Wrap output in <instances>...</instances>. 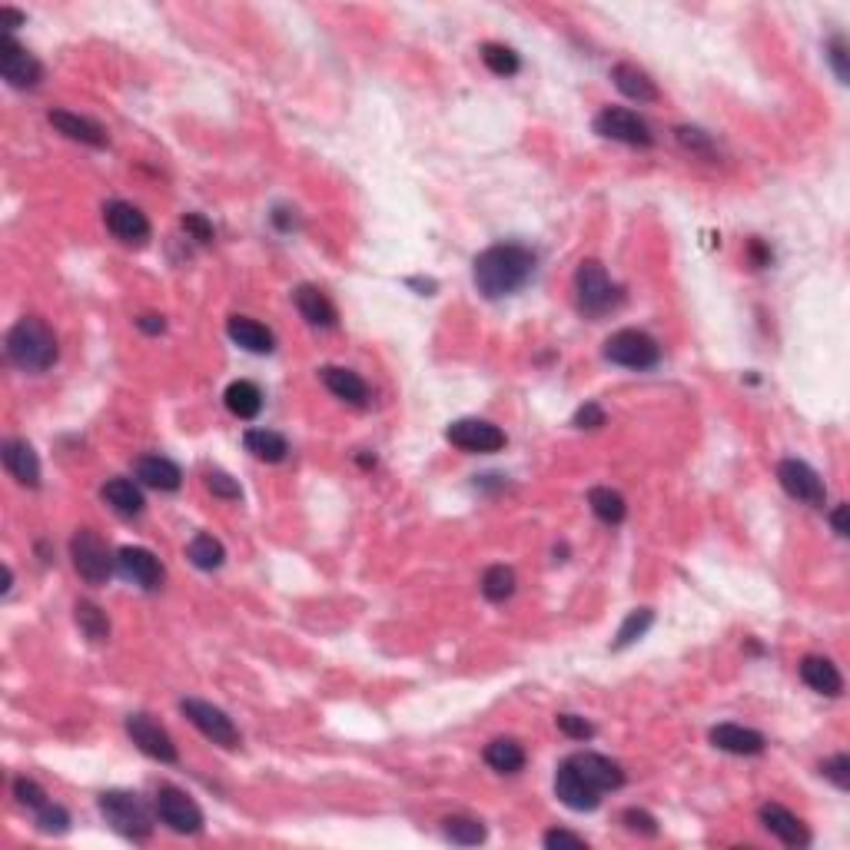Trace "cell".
I'll list each match as a JSON object with an SVG mask.
<instances>
[{
  "instance_id": "48",
  "label": "cell",
  "mask_w": 850,
  "mask_h": 850,
  "mask_svg": "<svg viewBox=\"0 0 850 850\" xmlns=\"http://www.w3.org/2000/svg\"><path fill=\"white\" fill-rule=\"evenodd\" d=\"M183 230L193 236L196 243H213V223L200 213H186L183 216Z\"/></svg>"
},
{
  "instance_id": "44",
  "label": "cell",
  "mask_w": 850,
  "mask_h": 850,
  "mask_svg": "<svg viewBox=\"0 0 850 850\" xmlns=\"http://www.w3.org/2000/svg\"><path fill=\"white\" fill-rule=\"evenodd\" d=\"M14 797L24 807H34V811H40V807L47 804V791L37 781H30V777H17V781H14Z\"/></svg>"
},
{
  "instance_id": "25",
  "label": "cell",
  "mask_w": 850,
  "mask_h": 850,
  "mask_svg": "<svg viewBox=\"0 0 850 850\" xmlns=\"http://www.w3.org/2000/svg\"><path fill=\"white\" fill-rule=\"evenodd\" d=\"M611 80H615V87L625 93L628 100H638V103H658L661 100L658 84L638 64H615Z\"/></svg>"
},
{
  "instance_id": "5",
  "label": "cell",
  "mask_w": 850,
  "mask_h": 850,
  "mask_svg": "<svg viewBox=\"0 0 850 850\" xmlns=\"http://www.w3.org/2000/svg\"><path fill=\"white\" fill-rule=\"evenodd\" d=\"M605 359L625 369H655L661 359L658 339H651L641 329H618L615 336L605 339Z\"/></svg>"
},
{
  "instance_id": "34",
  "label": "cell",
  "mask_w": 850,
  "mask_h": 850,
  "mask_svg": "<svg viewBox=\"0 0 850 850\" xmlns=\"http://www.w3.org/2000/svg\"><path fill=\"white\" fill-rule=\"evenodd\" d=\"M74 615H77L80 631H84L93 645H103V641L110 638V621H107V615H103L97 605H93V601H77Z\"/></svg>"
},
{
  "instance_id": "51",
  "label": "cell",
  "mask_w": 850,
  "mask_h": 850,
  "mask_svg": "<svg viewBox=\"0 0 850 850\" xmlns=\"http://www.w3.org/2000/svg\"><path fill=\"white\" fill-rule=\"evenodd\" d=\"M831 525H834V532L841 535V538H847V535H850V525H847V505H837V509L831 512Z\"/></svg>"
},
{
  "instance_id": "30",
  "label": "cell",
  "mask_w": 850,
  "mask_h": 850,
  "mask_svg": "<svg viewBox=\"0 0 850 850\" xmlns=\"http://www.w3.org/2000/svg\"><path fill=\"white\" fill-rule=\"evenodd\" d=\"M103 502H107L117 515H127V518L140 515L143 505H147L143 502V492L130 479H110L103 485Z\"/></svg>"
},
{
  "instance_id": "2",
  "label": "cell",
  "mask_w": 850,
  "mask_h": 850,
  "mask_svg": "<svg viewBox=\"0 0 850 850\" xmlns=\"http://www.w3.org/2000/svg\"><path fill=\"white\" fill-rule=\"evenodd\" d=\"M57 336L44 319L24 316L7 333V359L24 372H47L57 362Z\"/></svg>"
},
{
  "instance_id": "13",
  "label": "cell",
  "mask_w": 850,
  "mask_h": 850,
  "mask_svg": "<svg viewBox=\"0 0 850 850\" xmlns=\"http://www.w3.org/2000/svg\"><path fill=\"white\" fill-rule=\"evenodd\" d=\"M127 734H130V741L137 744L143 754H147V758L163 761V764L180 761L173 738L160 728L157 721L150 718V714H130V718H127Z\"/></svg>"
},
{
  "instance_id": "15",
  "label": "cell",
  "mask_w": 850,
  "mask_h": 850,
  "mask_svg": "<svg viewBox=\"0 0 850 850\" xmlns=\"http://www.w3.org/2000/svg\"><path fill=\"white\" fill-rule=\"evenodd\" d=\"M117 568L120 575L127 578V582L147 588V592H153V588L163 585V565L160 558L150 552V548H137V545H127L117 552Z\"/></svg>"
},
{
  "instance_id": "33",
  "label": "cell",
  "mask_w": 850,
  "mask_h": 850,
  "mask_svg": "<svg viewBox=\"0 0 850 850\" xmlns=\"http://www.w3.org/2000/svg\"><path fill=\"white\" fill-rule=\"evenodd\" d=\"M588 505H592V512L605 525H621V522H625V515H628L625 499H621L615 489H605V485H598V489L588 492Z\"/></svg>"
},
{
  "instance_id": "19",
  "label": "cell",
  "mask_w": 850,
  "mask_h": 850,
  "mask_svg": "<svg viewBox=\"0 0 850 850\" xmlns=\"http://www.w3.org/2000/svg\"><path fill=\"white\" fill-rule=\"evenodd\" d=\"M0 459H4V469L14 475L20 485H27V489H37L40 485V459L30 442L7 439L0 445Z\"/></svg>"
},
{
  "instance_id": "23",
  "label": "cell",
  "mask_w": 850,
  "mask_h": 850,
  "mask_svg": "<svg viewBox=\"0 0 850 850\" xmlns=\"http://www.w3.org/2000/svg\"><path fill=\"white\" fill-rule=\"evenodd\" d=\"M293 303L299 309V316H303L309 326H319V329L336 326V306L329 303V296L319 286H309V283L299 286L293 293Z\"/></svg>"
},
{
  "instance_id": "24",
  "label": "cell",
  "mask_w": 850,
  "mask_h": 850,
  "mask_svg": "<svg viewBox=\"0 0 850 850\" xmlns=\"http://www.w3.org/2000/svg\"><path fill=\"white\" fill-rule=\"evenodd\" d=\"M801 678L811 691L817 694H827V698H837L844 691V678L841 671L831 658H817V655H807L801 661Z\"/></svg>"
},
{
  "instance_id": "43",
  "label": "cell",
  "mask_w": 850,
  "mask_h": 850,
  "mask_svg": "<svg viewBox=\"0 0 850 850\" xmlns=\"http://www.w3.org/2000/svg\"><path fill=\"white\" fill-rule=\"evenodd\" d=\"M821 774L837 787V791H847L850 787V758L847 754H834V758H827L821 764Z\"/></svg>"
},
{
  "instance_id": "27",
  "label": "cell",
  "mask_w": 850,
  "mask_h": 850,
  "mask_svg": "<svg viewBox=\"0 0 850 850\" xmlns=\"http://www.w3.org/2000/svg\"><path fill=\"white\" fill-rule=\"evenodd\" d=\"M323 386L333 392L336 399L349 402V406H366L369 399V389L352 369H342V366H326L323 369Z\"/></svg>"
},
{
  "instance_id": "50",
  "label": "cell",
  "mask_w": 850,
  "mask_h": 850,
  "mask_svg": "<svg viewBox=\"0 0 850 850\" xmlns=\"http://www.w3.org/2000/svg\"><path fill=\"white\" fill-rule=\"evenodd\" d=\"M137 326H140V333H147V336H160L163 329H167V319L157 316V313H147V316H140V319H137Z\"/></svg>"
},
{
  "instance_id": "42",
  "label": "cell",
  "mask_w": 850,
  "mask_h": 850,
  "mask_svg": "<svg viewBox=\"0 0 850 850\" xmlns=\"http://www.w3.org/2000/svg\"><path fill=\"white\" fill-rule=\"evenodd\" d=\"M621 824H625L631 834L658 837V821H655V817H651L648 811H641V807H628V811L621 814Z\"/></svg>"
},
{
  "instance_id": "26",
  "label": "cell",
  "mask_w": 850,
  "mask_h": 850,
  "mask_svg": "<svg viewBox=\"0 0 850 850\" xmlns=\"http://www.w3.org/2000/svg\"><path fill=\"white\" fill-rule=\"evenodd\" d=\"M137 479L150 489H160V492H176L183 485V472L180 465L163 459V455H143L137 462Z\"/></svg>"
},
{
  "instance_id": "47",
  "label": "cell",
  "mask_w": 850,
  "mask_h": 850,
  "mask_svg": "<svg viewBox=\"0 0 850 850\" xmlns=\"http://www.w3.org/2000/svg\"><path fill=\"white\" fill-rule=\"evenodd\" d=\"M542 844H545L548 850H562V847H575V850H582V847H588V841H585L582 834L562 831V827H552V831H548V834L542 837Z\"/></svg>"
},
{
  "instance_id": "20",
  "label": "cell",
  "mask_w": 850,
  "mask_h": 850,
  "mask_svg": "<svg viewBox=\"0 0 850 850\" xmlns=\"http://www.w3.org/2000/svg\"><path fill=\"white\" fill-rule=\"evenodd\" d=\"M47 120L54 123L57 133H64L67 140L74 143H84V147H97L103 150L107 147V130L100 127V123H93L90 117H80V113H70V110H50Z\"/></svg>"
},
{
  "instance_id": "52",
  "label": "cell",
  "mask_w": 850,
  "mask_h": 850,
  "mask_svg": "<svg viewBox=\"0 0 850 850\" xmlns=\"http://www.w3.org/2000/svg\"><path fill=\"white\" fill-rule=\"evenodd\" d=\"M20 24H24V14H20V10H14V7H0V27L14 30V27H20Z\"/></svg>"
},
{
  "instance_id": "16",
  "label": "cell",
  "mask_w": 850,
  "mask_h": 850,
  "mask_svg": "<svg viewBox=\"0 0 850 850\" xmlns=\"http://www.w3.org/2000/svg\"><path fill=\"white\" fill-rule=\"evenodd\" d=\"M555 797L572 811H595L601 804V791H595L582 774L575 771L572 761H565L555 774Z\"/></svg>"
},
{
  "instance_id": "35",
  "label": "cell",
  "mask_w": 850,
  "mask_h": 850,
  "mask_svg": "<svg viewBox=\"0 0 850 850\" xmlns=\"http://www.w3.org/2000/svg\"><path fill=\"white\" fill-rule=\"evenodd\" d=\"M442 834H445V841H452V844L475 847L485 841V824L472 821V817H445Z\"/></svg>"
},
{
  "instance_id": "18",
  "label": "cell",
  "mask_w": 850,
  "mask_h": 850,
  "mask_svg": "<svg viewBox=\"0 0 850 850\" xmlns=\"http://www.w3.org/2000/svg\"><path fill=\"white\" fill-rule=\"evenodd\" d=\"M575 764V771L585 777L588 784L595 787V791H601V794H608V791H618L621 784H625V771H621V767L611 761V758H605V754H592V751H585V754H575V758H568Z\"/></svg>"
},
{
  "instance_id": "11",
  "label": "cell",
  "mask_w": 850,
  "mask_h": 850,
  "mask_svg": "<svg viewBox=\"0 0 850 850\" xmlns=\"http://www.w3.org/2000/svg\"><path fill=\"white\" fill-rule=\"evenodd\" d=\"M777 482H781V489L791 495V499L814 505V509H821L827 499V485L821 482V475L801 459H784L777 465Z\"/></svg>"
},
{
  "instance_id": "10",
  "label": "cell",
  "mask_w": 850,
  "mask_h": 850,
  "mask_svg": "<svg viewBox=\"0 0 850 850\" xmlns=\"http://www.w3.org/2000/svg\"><path fill=\"white\" fill-rule=\"evenodd\" d=\"M445 439H449L455 449L475 452V455H489V452L505 449V432L495 422H485V419H455L449 429H445Z\"/></svg>"
},
{
  "instance_id": "37",
  "label": "cell",
  "mask_w": 850,
  "mask_h": 850,
  "mask_svg": "<svg viewBox=\"0 0 850 850\" xmlns=\"http://www.w3.org/2000/svg\"><path fill=\"white\" fill-rule=\"evenodd\" d=\"M482 64L492 70L495 77H515L522 70V60L512 47L505 44H482Z\"/></svg>"
},
{
  "instance_id": "39",
  "label": "cell",
  "mask_w": 850,
  "mask_h": 850,
  "mask_svg": "<svg viewBox=\"0 0 850 850\" xmlns=\"http://www.w3.org/2000/svg\"><path fill=\"white\" fill-rule=\"evenodd\" d=\"M37 827H40L44 834H67V831H70V814H67L60 804H50V801H47V804L37 811Z\"/></svg>"
},
{
  "instance_id": "3",
  "label": "cell",
  "mask_w": 850,
  "mask_h": 850,
  "mask_svg": "<svg viewBox=\"0 0 850 850\" xmlns=\"http://www.w3.org/2000/svg\"><path fill=\"white\" fill-rule=\"evenodd\" d=\"M100 814L117 834L130 837V841H147L153 834V814L150 807L130 791H103L100 794Z\"/></svg>"
},
{
  "instance_id": "31",
  "label": "cell",
  "mask_w": 850,
  "mask_h": 850,
  "mask_svg": "<svg viewBox=\"0 0 850 850\" xmlns=\"http://www.w3.org/2000/svg\"><path fill=\"white\" fill-rule=\"evenodd\" d=\"M485 764L499 774H518L525 767V748L512 738H495L485 748Z\"/></svg>"
},
{
  "instance_id": "54",
  "label": "cell",
  "mask_w": 850,
  "mask_h": 850,
  "mask_svg": "<svg viewBox=\"0 0 850 850\" xmlns=\"http://www.w3.org/2000/svg\"><path fill=\"white\" fill-rule=\"evenodd\" d=\"M409 286H419L422 296H432V293H435V283H432V279H409Z\"/></svg>"
},
{
  "instance_id": "1",
  "label": "cell",
  "mask_w": 850,
  "mask_h": 850,
  "mask_svg": "<svg viewBox=\"0 0 850 850\" xmlns=\"http://www.w3.org/2000/svg\"><path fill=\"white\" fill-rule=\"evenodd\" d=\"M538 259L522 243H495L482 250L472 263V279L485 299H502L518 293L535 276Z\"/></svg>"
},
{
  "instance_id": "53",
  "label": "cell",
  "mask_w": 850,
  "mask_h": 850,
  "mask_svg": "<svg viewBox=\"0 0 850 850\" xmlns=\"http://www.w3.org/2000/svg\"><path fill=\"white\" fill-rule=\"evenodd\" d=\"M751 259H754V266H771V250H767L761 240H751Z\"/></svg>"
},
{
  "instance_id": "36",
  "label": "cell",
  "mask_w": 850,
  "mask_h": 850,
  "mask_svg": "<svg viewBox=\"0 0 850 850\" xmlns=\"http://www.w3.org/2000/svg\"><path fill=\"white\" fill-rule=\"evenodd\" d=\"M515 572L509 565H492V568H485V575H482V595L489 598V601H495V605H499V601H505V598H512L515 595Z\"/></svg>"
},
{
  "instance_id": "46",
  "label": "cell",
  "mask_w": 850,
  "mask_h": 850,
  "mask_svg": "<svg viewBox=\"0 0 850 850\" xmlns=\"http://www.w3.org/2000/svg\"><path fill=\"white\" fill-rule=\"evenodd\" d=\"M675 137H678V143H681L684 150L701 153V157H714V147H711L708 133H701V130H694V127H678Z\"/></svg>"
},
{
  "instance_id": "49",
  "label": "cell",
  "mask_w": 850,
  "mask_h": 850,
  "mask_svg": "<svg viewBox=\"0 0 850 850\" xmlns=\"http://www.w3.org/2000/svg\"><path fill=\"white\" fill-rule=\"evenodd\" d=\"M575 425L578 429H601V425H605V409H601L598 402H585V406L575 412Z\"/></svg>"
},
{
  "instance_id": "17",
  "label": "cell",
  "mask_w": 850,
  "mask_h": 850,
  "mask_svg": "<svg viewBox=\"0 0 850 850\" xmlns=\"http://www.w3.org/2000/svg\"><path fill=\"white\" fill-rule=\"evenodd\" d=\"M761 824L784 847H807V844H811V831H807V824L797 814L787 811V807H781V804H764L761 807Z\"/></svg>"
},
{
  "instance_id": "6",
  "label": "cell",
  "mask_w": 850,
  "mask_h": 850,
  "mask_svg": "<svg viewBox=\"0 0 850 850\" xmlns=\"http://www.w3.org/2000/svg\"><path fill=\"white\" fill-rule=\"evenodd\" d=\"M70 558H74L77 575L84 578L87 585H107L113 575V558L103 545V538L90 528H80V532L70 538Z\"/></svg>"
},
{
  "instance_id": "9",
  "label": "cell",
  "mask_w": 850,
  "mask_h": 850,
  "mask_svg": "<svg viewBox=\"0 0 850 850\" xmlns=\"http://www.w3.org/2000/svg\"><path fill=\"white\" fill-rule=\"evenodd\" d=\"M595 133H601L605 140H618L628 143V147H651L655 143V133L638 113H631L625 107H605L595 117Z\"/></svg>"
},
{
  "instance_id": "41",
  "label": "cell",
  "mask_w": 850,
  "mask_h": 850,
  "mask_svg": "<svg viewBox=\"0 0 850 850\" xmlns=\"http://www.w3.org/2000/svg\"><path fill=\"white\" fill-rule=\"evenodd\" d=\"M206 489H210V492L216 495V499H230V502H240V499H243L240 482L230 479V475L220 472V469L206 472Z\"/></svg>"
},
{
  "instance_id": "14",
  "label": "cell",
  "mask_w": 850,
  "mask_h": 850,
  "mask_svg": "<svg viewBox=\"0 0 850 850\" xmlns=\"http://www.w3.org/2000/svg\"><path fill=\"white\" fill-rule=\"evenodd\" d=\"M103 220H107V230L117 236L120 243H147L150 240V220L147 213L137 210L133 203L127 200H113L103 206Z\"/></svg>"
},
{
  "instance_id": "22",
  "label": "cell",
  "mask_w": 850,
  "mask_h": 850,
  "mask_svg": "<svg viewBox=\"0 0 850 850\" xmlns=\"http://www.w3.org/2000/svg\"><path fill=\"white\" fill-rule=\"evenodd\" d=\"M226 333H230V339L236 342V346L246 349V352H256V356H266V352L276 349V336L250 316H230Z\"/></svg>"
},
{
  "instance_id": "7",
  "label": "cell",
  "mask_w": 850,
  "mask_h": 850,
  "mask_svg": "<svg viewBox=\"0 0 850 850\" xmlns=\"http://www.w3.org/2000/svg\"><path fill=\"white\" fill-rule=\"evenodd\" d=\"M180 711L203 738H210L213 744H223V748H240V731H236V724L226 718V711H220L216 704L200 701V698H183Z\"/></svg>"
},
{
  "instance_id": "29",
  "label": "cell",
  "mask_w": 850,
  "mask_h": 850,
  "mask_svg": "<svg viewBox=\"0 0 850 850\" xmlns=\"http://www.w3.org/2000/svg\"><path fill=\"white\" fill-rule=\"evenodd\" d=\"M243 445H246V452H250L253 459L269 462V465L283 462L289 455V442L279 432H269V429H250L243 435Z\"/></svg>"
},
{
  "instance_id": "45",
  "label": "cell",
  "mask_w": 850,
  "mask_h": 850,
  "mask_svg": "<svg viewBox=\"0 0 850 850\" xmlns=\"http://www.w3.org/2000/svg\"><path fill=\"white\" fill-rule=\"evenodd\" d=\"M555 724H558V731L572 741H592L595 738V728L585 718H578V714H558Z\"/></svg>"
},
{
  "instance_id": "28",
  "label": "cell",
  "mask_w": 850,
  "mask_h": 850,
  "mask_svg": "<svg viewBox=\"0 0 850 850\" xmlns=\"http://www.w3.org/2000/svg\"><path fill=\"white\" fill-rule=\"evenodd\" d=\"M223 399H226V409H230L236 419H256L259 409H263V392H259V386L250 379L230 382Z\"/></svg>"
},
{
  "instance_id": "38",
  "label": "cell",
  "mask_w": 850,
  "mask_h": 850,
  "mask_svg": "<svg viewBox=\"0 0 850 850\" xmlns=\"http://www.w3.org/2000/svg\"><path fill=\"white\" fill-rule=\"evenodd\" d=\"M651 621H655V611H651V608H635V611H631V615L625 618V625H621L618 635H615V651L635 645L638 638H645V631L651 628Z\"/></svg>"
},
{
  "instance_id": "4",
  "label": "cell",
  "mask_w": 850,
  "mask_h": 850,
  "mask_svg": "<svg viewBox=\"0 0 850 850\" xmlns=\"http://www.w3.org/2000/svg\"><path fill=\"white\" fill-rule=\"evenodd\" d=\"M575 299L585 316H605L621 303V289L611 283V276L598 259H585L575 269Z\"/></svg>"
},
{
  "instance_id": "8",
  "label": "cell",
  "mask_w": 850,
  "mask_h": 850,
  "mask_svg": "<svg viewBox=\"0 0 850 850\" xmlns=\"http://www.w3.org/2000/svg\"><path fill=\"white\" fill-rule=\"evenodd\" d=\"M153 807H157V817L170 827L173 834H200L203 831L200 804H196L186 791H180V787H170V784L160 787Z\"/></svg>"
},
{
  "instance_id": "12",
  "label": "cell",
  "mask_w": 850,
  "mask_h": 850,
  "mask_svg": "<svg viewBox=\"0 0 850 850\" xmlns=\"http://www.w3.org/2000/svg\"><path fill=\"white\" fill-rule=\"evenodd\" d=\"M0 74H4V80L10 87L17 90H30L40 84V77H44V67H40V60L30 54L27 47H20L14 37H4L0 40Z\"/></svg>"
},
{
  "instance_id": "40",
  "label": "cell",
  "mask_w": 850,
  "mask_h": 850,
  "mask_svg": "<svg viewBox=\"0 0 850 850\" xmlns=\"http://www.w3.org/2000/svg\"><path fill=\"white\" fill-rule=\"evenodd\" d=\"M827 60H831L834 74L841 84H850V50H847V40L841 34H834L827 40Z\"/></svg>"
},
{
  "instance_id": "32",
  "label": "cell",
  "mask_w": 850,
  "mask_h": 850,
  "mask_svg": "<svg viewBox=\"0 0 850 850\" xmlns=\"http://www.w3.org/2000/svg\"><path fill=\"white\" fill-rule=\"evenodd\" d=\"M186 558H190L200 572H216V568L226 562V548L216 542L213 535L200 532V535H193L190 545H186Z\"/></svg>"
},
{
  "instance_id": "21",
  "label": "cell",
  "mask_w": 850,
  "mask_h": 850,
  "mask_svg": "<svg viewBox=\"0 0 850 850\" xmlns=\"http://www.w3.org/2000/svg\"><path fill=\"white\" fill-rule=\"evenodd\" d=\"M711 744L718 751L738 754V758H754V754H761L767 748L764 734L741 728V724H718V728H711Z\"/></svg>"
}]
</instances>
